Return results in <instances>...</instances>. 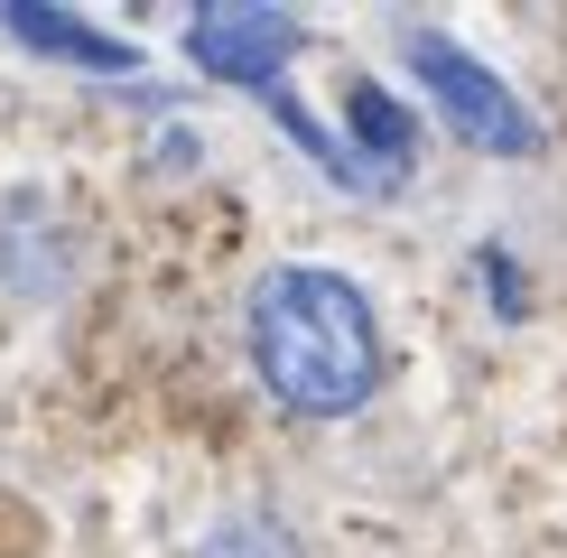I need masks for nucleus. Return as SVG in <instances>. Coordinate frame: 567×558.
I'll return each instance as SVG.
<instances>
[{"label": "nucleus", "instance_id": "1", "mask_svg": "<svg viewBox=\"0 0 567 558\" xmlns=\"http://www.w3.org/2000/svg\"><path fill=\"white\" fill-rule=\"evenodd\" d=\"M243 344H251L261 391L289 418H353V410H372V391L391 372V344H382L363 279H344L326 261H279L251 279Z\"/></svg>", "mask_w": 567, "mask_h": 558}, {"label": "nucleus", "instance_id": "2", "mask_svg": "<svg viewBox=\"0 0 567 558\" xmlns=\"http://www.w3.org/2000/svg\"><path fill=\"white\" fill-rule=\"evenodd\" d=\"M400 65L429 84L437 122L456 131L465 149H484V158H530L539 140H549V131H539V112L503 84V65H484L465 38H446V29H400Z\"/></svg>", "mask_w": 567, "mask_h": 558}, {"label": "nucleus", "instance_id": "3", "mask_svg": "<svg viewBox=\"0 0 567 558\" xmlns=\"http://www.w3.org/2000/svg\"><path fill=\"white\" fill-rule=\"evenodd\" d=\"M307 46V29L289 10H196L186 19V56L205 65L215 84H243V93H279V75H289V56Z\"/></svg>", "mask_w": 567, "mask_h": 558}, {"label": "nucleus", "instance_id": "4", "mask_svg": "<svg viewBox=\"0 0 567 558\" xmlns=\"http://www.w3.org/2000/svg\"><path fill=\"white\" fill-rule=\"evenodd\" d=\"M65 279H75V224H65V205L38 196V186H10L0 196V289L47 308V298H65Z\"/></svg>", "mask_w": 567, "mask_h": 558}, {"label": "nucleus", "instance_id": "5", "mask_svg": "<svg viewBox=\"0 0 567 558\" xmlns=\"http://www.w3.org/2000/svg\"><path fill=\"white\" fill-rule=\"evenodd\" d=\"M344 168H353V196H400L419 168V122L391 103V84H353L344 93Z\"/></svg>", "mask_w": 567, "mask_h": 558}, {"label": "nucleus", "instance_id": "6", "mask_svg": "<svg viewBox=\"0 0 567 558\" xmlns=\"http://www.w3.org/2000/svg\"><path fill=\"white\" fill-rule=\"evenodd\" d=\"M0 29H10L19 46H38V56L93 65V75H131V65H140V46H131V38H112V29H84V19H65V10H38V0H10V10H0Z\"/></svg>", "mask_w": 567, "mask_h": 558}, {"label": "nucleus", "instance_id": "7", "mask_svg": "<svg viewBox=\"0 0 567 558\" xmlns=\"http://www.w3.org/2000/svg\"><path fill=\"white\" fill-rule=\"evenodd\" d=\"M186 558H307V549H298V530L279 512H224Z\"/></svg>", "mask_w": 567, "mask_h": 558}, {"label": "nucleus", "instance_id": "8", "mask_svg": "<svg viewBox=\"0 0 567 558\" xmlns=\"http://www.w3.org/2000/svg\"><path fill=\"white\" fill-rule=\"evenodd\" d=\"M475 270L493 279V298H503V308H493V317H522V270H512V251H484Z\"/></svg>", "mask_w": 567, "mask_h": 558}]
</instances>
